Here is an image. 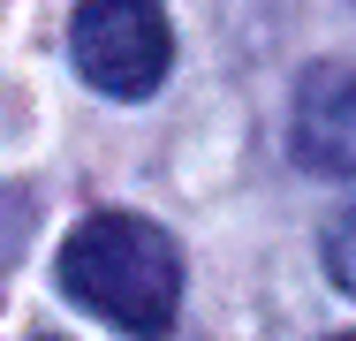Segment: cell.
I'll return each instance as SVG.
<instances>
[{
    "instance_id": "obj_1",
    "label": "cell",
    "mask_w": 356,
    "mask_h": 341,
    "mask_svg": "<svg viewBox=\"0 0 356 341\" xmlns=\"http://www.w3.org/2000/svg\"><path fill=\"white\" fill-rule=\"evenodd\" d=\"M54 280L91 319L159 341L175 326V311H182V243L159 220L106 205V212H83L69 228V243L54 258Z\"/></svg>"
},
{
    "instance_id": "obj_2",
    "label": "cell",
    "mask_w": 356,
    "mask_h": 341,
    "mask_svg": "<svg viewBox=\"0 0 356 341\" xmlns=\"http://www.w3.org/2000/svg\"><path fill=\"white\" fill-rule=\"evenodd\" d=\"M69 61L106 99H152L167 84V68H175L167 0H76Z\"/></svg>"
},
{
    "instance_id": "obj_3",
    "label": "cell",
    "mask_w": 356,
    "mask_h": 341,
    "mask_svg": "<svg viewBox=\"0 0 356 341\" xmlns=\"http://www.w3.org/2000/svg\"><path fill=\"white\" fill-rule=\"evenodd\" d=\"M288 152L311 175H356V61H318L296 84Z\"/></svg>"
},
{
    "instance_id": "obj_4",
    "label": "cell",
    "mask_w": 356,
    "mask_h": 341,
    "mask_svg": "<svg viewBox=\"0 0 356 341\" xmlns=\"http://www.w3.org/2000/svg\"><path fill=\"white\" fill-rule=\"evenodd\" d=\"M318 258H326V273H334V288H341V296H356V205L326 220V235H318Z\"/></svg>"
},
{
    "instance_id": "obj_5",
    "label": "cell",
    "mask_w": 356,
    "mask_h": 341,
    "mask_svg": "<svg viewBox=\"0 0 356 341\" xmlns=\"http://www.w3.org/2000/svg\"><path fill=\"white\" fill-rule=\"evenodd\" d=\"M326 341H356V334H326Z\"/></svg>"
}]
</instances>
